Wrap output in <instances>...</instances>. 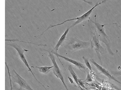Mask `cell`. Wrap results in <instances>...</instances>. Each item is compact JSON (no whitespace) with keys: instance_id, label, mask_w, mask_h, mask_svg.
<instances>
[{"instance_id":"4fadbf2b","label":"cell","mask_w":121,"mask_h":90,"mask_svg":"<svg viewBox=\"0 0 121 90\" xmlns=\"http://www.w3.org/2000/svg\"><path fill=\"white\" fill-rule=\"evenodd\" d=\"M83 58L84 61V62H85L86 66L89 69V70L91 72L94 73V72L93 71L92 68V67H91V65L89 63V60H88V58H86V57H85V56H83Z\"/></svg>"},{"instance_id":"6da1fadb","label":"cell","mask_w":121,"mask_h":90,"mask_svg":"<svg viewBox=\"0 0 121 90\" xmlns=\"http://www.w3.org/2000/svg\"><path fill=\"white\" fill-rule=\"evenodd\" d=\"M91 21L95 24V32L97 34L98 37L99 39V41L103 42L107 47V50L109 54L113 56L114 55L113 52L111 49V42L107 34L105 33V26L108 25H113L117 24V23H109V24H101L99 22H97L95 19V21L91 20Z\"/></svg>"},{"instance_id":"52a82bcc","label":"cell","mask_w":121,"mask_h":90,"mask_svg":"<svg viewBox=\"0 0 121 90\" xmlns=\"http://www.w3.org/2000/svg\"><path fill=\"white\" fill-rule=\"evenodd\" d=\"M44 51H47L49 52V57H50V60H51L53 64V67L52 68V70L53 72V73L54 75L57 78L60 79L61 80L62 83L64 85L66 90H69L68 89L67 86H66V84L65 83L64 78L63 77V75L61 72L59 66L58 65L56 60H55V57L54 56V54L51 52V51H49L47 50H44Z\"/></svg>"},{"instance_id":"7a4b0ae2","label":"cell","mask_w":121,"mask_h":90,"mask_svg":"<svg viewBox=\"0 0 121 90\" xmlns=\"http://www.w3.org/2000/svg\"><path fill=\"white\" fill-rule=\"evenodd\" d=\"M108 0H103V1H101V2H97L96 3V4L94 6V7L91 8L90 10H89L88 11H87L86 13H85V14H84L83 15H81V16L80 17H77L76 18H73V19H67L65 21H64L63 22L61 23H59V24H55V25H51L48 28H47L46 30H45L44 31H43V32L41 34V35L42 36L43 35V34L44 33H45V32H46L47 30H48L49 29H50V28H54V27H55L56 26H60L61 25H63L65 23L67 22H68V21H72V20H76V21L75 22H74L71 26L70 27V28H71L72 27H73L74 26H75L76 25H77L78 23H80V22H82L83 21H84V20H85L86 19H87L90 16V15L92 14V13L93 12V11L94 10V9L97 7V6L100 5L101 4L104 3L105 2L107 1Z\"/></svg>"},{"instance_id":"7c38bea8","label":"cell","mask_w":121,"mask_h":90,"mask_svg":"<svg viewBox=\"0 0 121 90\" xmlns=\"http://www.w3.org/2000/svg\"><path fill=\"white\" fill-rule=\"evenodd\" d=\"M68 69L69 70V73L71 74V75H72V76L73 77V78L74 79V81L76 83L78 86V88H79V87L80 86L79 85L78 83V77L77 76L76 74L75 73V72H74V71L73 70V68H72V66L71 65H69V66H68Z\"/></svg>"},{"instance_id":"ac0fdd59","label":"cell","mask_w":121,"mask_h":90,"mask_svg":"<svg viewBox=\"0 0 121 90\" xmlns=\"http://www.w3.org/2000/svg\"><path fill=\"white\" fill-rule=\"evenodd\" d=\"M82 0V1H83L84 2H86V3H88V4H89V5H92V2H91V1H87L86 0Z\"/></svg>"},{"instance_id":"277c9868","label":"cell","mask_w":121,"mask_h":90,"mask_svg":"<svg viewBox=\"0 0 121 90\" xmlns=\"http://www.w3.org/2000/svg\"><path fill=\"white\" fill-rule=\"evenodd\" d=\"M91 45V41H84L77 39V38H72L67 44V47L72 52L88 48Z\"/></svg>"},{"instance_id":"ba28073f","label":"cell","mask_w":121,"mask_h":90,"mask_svg":"<svg viewBox=\"0 0 121 90\" xmlns=\"http://www.w3.org/2000/svg\"><path fill=\"white\" fill-rule=\"evenodd\" d=\"M51 52L53 53L54 55H55V56H57L58 57L63 58L67 61L73 64L76 67L78 68L80 70H81V71H82L83 72L85 73L86 72L88 71V68L86 67V66H85L81 62L76 61V60H72L71 59L66 57L65 56L60 55L58 54L57 52H56L53 50L51 51Z\"/></svg>"},{"instance_id":"2e32d148","label":"cell","mask_w":121,"mask_h":90,"mask_svg":"<svg viewBox=\"0 0 121 90\" xmlns=\"http://www.w3.org/2000/svg\"><path fill=\"white\" fill-rule=\"evenodd\" d=\"M84 82H93V80L91 78V75H90V74L88 72V70L87 71V78L86 79V80L84 81Z\"/></svg>"},{"instance_id":"5bb4252c","label":"cell","mask_w":121,"mask_h":90,"mask_svg":"<svg viewBox=\"0 0 121 90\" xmlns=\"http://www.w3.org/2000/svg\"><path fill=\"white\" fill-rule=\"evenodd\" d=\"M5 64H6V66L7 69V71H8V73L9 75V80H10V85H11V90H13V86H12V80H11V75L10 73V69H9V68L8 67L6 62H5Z\"/></svg>"},{"instance_id":"d6986e66","label":"cell","mask_w":121,"mask_h":90,"mask_svg":"<svg viewBox=\"0 0 121 90\" xmlns=\"http://www.w3.org/2000/svg\"><path fill=\"white\" fill-rule=\"evenodd\" d=\"M79 88H80V90H87V89H84V88H82V87H81V86H80Z\"/></svg>"},{"instance_id":"30bf717a","label":"cell","mask_w":121,"mask_h":90,"mask_svg":"<svg viewBox=\"0 0 121 90\" xmlns=\"http://www.w3.org/2000/svg\"><path fill=\"white\" fill-rule=\"evenodd\" d=\"M70 28L69 27H68V28L66 29V30H65V33L61 36L60 39L58 41L57 43L56 44L55 47L53 49V51H55L56 52H57V51H58V49H59L60 46L62 45L63 42L65 41V40L66 39V36H67V34L68 33Z\"/></svg>"},{"instance_id":"9c48e42d","label":"cell","mask_w":121,"mask_h":90,"mask_svg":"<svg viewBox=\"0 0 121 90\" xmlns=\"http://www.w3.org/2000/svg\"><path fill=\"white\" fill-rule=\"evenodd\" d=\"M90 61L93 64H94V65H95V66L97 68V69L99 71L100 73L104 75L105 76L107 77L109 79L115 81L116 82H117L120 84H121V82L118 81L115 77H114L112 75L107 69H106L100 65L98 63H97L96 62H95L94 59H90Z\"/></svg>"},{"instance_id":"3957f363","label":"cell","mask_w":121,"mask_h":90,"mask_svg":"<svg viewBox=\"0 0 121 90\" xmlns=\"http://www.w3.org/2000/svg\"><path fill=\"white\" fill-rule=\"evenodd\" d=\"M6 45L11 46V47H13L14 48H15V49L17 50V53H18V55H19V57H20V58L21 59V60H22V62H23V63H24V64H25V65L26 66V67L27 68L29 71H30L31 72V73H32V74L33 75V77H34L35 79L36 80V81H37L38 83H39L41 85V86H42L43 87H44V89L45 90H48L46 88V87H45V86H44V85L41 82H40L38 80L36 79V78L35 77V75H34V74L33 73L32 70L30 68V66H29V64L28 63L27 60H26V57H25V55H24V53H25V52H27V51H29L27 50H26V49H24L22 48L21 46H20L19 45H18V44L16 43H12V44H7Z\"/></svg>"},{"instance_id":"ffe728a7","label":"cell","mask_w":121,"mask_h":90,"mask_svg":"<svg viewBox=\"0 0 121 90\" xmlns=\"http://www.w3.org/2000/svg\"><path fill=\"white\" fill-rule=\"evenodd\" d=\"M117 74L116 75H121V72H119V73H117Z\"/></svg>"},{"instance_id":"5b68a950","label":"cell","mask_w":121,"mask_h":90,"mask_svg":"<svg viewBox=\"0 0 121 90\" xmlns=\"http://www.w3.org/2000/svg\"><path fill=\"white\" fill-rule=\"evenodd\" d=\"M91 46L92 49H95L98 58L99 59L100 62L102 65V63L101 61V53L104 52L105 51L104 48L101 45L99 42V40L98 37V36L96 32L94 33L91 31Z\"/></svg>"},{"instance_id":"9a60e30c","label":"cell","mask_w":121,"mask_h":90,"mask_svg":"<svg viewBox=\"0 0 121 90\" xmlns=\"http://www.w3.org/2000/svg\"><path fill=\"white\" fill-rule=\"evenodd\" d=\"M78 83H79V86H80L81 87H82V88H84V89H87V88L84 86V84H85L84 82L83 81L82 79H78Z\"/></svg>"},{"instance_id":"e0dca14e","label":"cell","mask_w":121,"mask_h":90,"mask_svg":"<svg viewBox=\"0 0 121 90\" xmlns=\"http://www.w3.org/2000/svg\"><path fill=\"white\" fill-rule=\"evenodd\" d=\"M68 79H69V80L70 82L71 83V84L73 85H74V86H76V85H75V84L73 82V81L72 79H71V78H70V77H68Z\"/></svg>"},{"instance_id":"8992f818","label":"cell","mask_w":121,"mask_h":90,"mask_svg":"<svg viewBox=\"0 0 121 90\" xmlns=\"http://www.w3.org/2000/svg\"><path fill=\"white\" fill-rule=\"evenodd\" d=\"M13 75H11L12 80L18 85V87L16 88L15 90H34L28 84L26 81L17 73L14 69H13Z\"/></svg>"},{"instance_id":"8fae6325","label":"cell","mask_w":121,"mask_h":90,"mask_svg":"<svg viewBox=\"0 0 121 90\" xmlns=\"http://www.w3.org/2000/svg\"><path fill=\"white\" fill-rule=\"evenodd\" d=\"M33 68H38L39 71L40 73H43L44 74H47L50 72L53 67V66L51 67H48V66H44V67H35L32 66Z\"/></svg>"}]
</instances>
